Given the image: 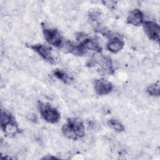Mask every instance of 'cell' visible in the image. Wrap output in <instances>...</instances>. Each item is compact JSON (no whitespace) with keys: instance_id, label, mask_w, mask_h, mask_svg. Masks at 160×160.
Wrapping results in <instances>:
<instances>
[{"instance_id":"obj_6","label":"cell","mask_w":160,"mask_h":160,"mask_svg":"<svg viewBox=\"0 0 160 160\" xmlns=\"http://www.w3.org/2000/svg\"><path fill=\"white\" fill-rule=\"evenodd\" d=\"M93 64H98L100 71L104 74H113L114 72L111 58L108 56L96 55L91 60Z\"/></svg>"},{"instance_id":"obj_11","label":"cell","mask_w":160,"mask_h":160,"mask_svg":"<svg viewBox=\"0 0 160 160\" xmlns=\"http://www.w3.org/2000/svg\"><path fill=\"white\" fill-rule=\"evenodd\" d=\"M124 46V41L118 36H114L108 41L106 48L108 51L112 53H117L121 51Z\"/></svg>"},{"instance_id":"obj_2","label":"cell","mask_w":160,"mask_h":160,"mask_svg":"<svg viewBox=\"0 0 160 160\" xmlns=\"http://www.w3.org/2000/svg\"><path fill=\"white\" fill-rule=\"evenodd\" d=\"M61 131L66 138L72 140H78L85 135L84 123L81 119L76 118H68L62 125Z\"/></svg>"},{"instance_id":"obj_13","label":"cell","mask_w":160,"mask_h":160,"mask_svg":"<svg viewBox=\"0 0 160 160\" xmlns=\"http://www.w3.org/2000/svg\"><path fill=\"white\" fill-rule=\"evenodd\" d=\"M108 124L111 128L118 132H121L124 131V127L123 124L121 123V122H120V121L117 119H109L108 121Z\"/></svg>"},{"instance_id":"obj_8","label":"cell","mask_w":160,"mask_h":160,"mask_svg":"<svg viewBox=\"0 0 160 160\" xmlns=\"http://www.w3.org/2000/svg\"><path fill=\"white\" fill-rule=\"evenodd\" d=\"M142 27L144 33L149 39L159 42L160 38V28L156 22L153 21H144Z\"/></svg>"},{"instance_id":"obj_4","label":"cell","mask_w":160,"mask_h":160,"mask_svg":"<svg viewBox=\"0 0 160 160\" xmlns=\"http://www.w3.org/2000/svg\"><path fill=\"white\" fill-rule=\"evenodd\" d=\"M44 38L47 42L58 48H62L65 42L59 31L54 28L42 26Z\"/></svg>"},{"instance_id":"obj_7","label":"cell","mask_w":160,"mask_h":160,"mask_svg":"<svg viewBox=\"0 0 160 160\" xmlns=\"http://www.w3.org/2000/svg\"><path fill=\"white\" fill-rule=\"evenodd\" d=\"M29 48L48 62L50 64H54L56 62L52 52V49L49 46L42 44H34L29 46Z\"/></svg>"},{"instance_id":"obj_12","label":"cell","mask_w":160,"mask_h":160,"mask_svg":"<svg viewBox=\"0 0 160 160\" xmlns=\"http://www.w3.org/2000/svg\"><path fill=\"white\" fill-rule=\"evenodd\" d=\"M53 75L65 84H69L71 81L70 76L63 70L56 69L53 71Z\"/></svg>"},{"instance_id":"obj_1","label":"cell","mask_w":160,"mask_h":160,"mask_svg":"<svg viewBox=\"0 0 160 160\" xmlns=\"http://www.w3.org/2000/svg\"><path fill=\"white\" fill-rule=\"evenodd\" d=\"M77 39V43L66 41L63 48L68 52L79 56L85 55L90 51L96 53H99L102 51L99 43L94 38L89 37L86 34L82 35L80 34V35H78Z\"/></svg>"},{"instance_id":"obj_14","label":"cell","mask_w":160,"mask_h":160,"mask_svg":"<svg viewBox=\"0 0 160 160\" xmlns=\"http://www.w3.org/2000/svg\"><path fill=\"white\" fill-rule=\"evenodd\" d=\"M147 92L151 96H159V84L158 82L149 85L147 88Z\"/></svg>"},{"instance_id":"obj_5","label":"cell","mask_w":160,"mask_h":160,"mask_svg":"<svg viewBox=\"0 0 160 160\" xmlns=\"http://www.w3.org/2000/svg\"><path fill=\"white\" fill-rule=\"evenodd\" d=\"M39 112L42 118L48 122L55 124L59 122L61 114L59 111L51 104L42 102H38Z\"/></svg>"},{"instance_id":"obj_10","label":"cell","mask_w":160,"mask_h":160,"mask_svg":"<svg viewBox=\"0 0 160 160\" xmlns=\"http://www.w3.org/2000/svg\"><path fill=\"white\" fill-rule=\"evenodd\" d=\"M127 23L134 26H139L144 22V14L139 9L131 11L126 19Z\"/></svg>"},{"instance_id":"obj_15","label":"cell","mask_w":160,"mask_h":160,"mask_svg":"<svg viewBox=\"0 0 160 160\" xmlns=\"http://www.w3.org/2000/svg\"><path fill=\"white\" fill-rule=\"evenodd\" d=\"M42 159H57V158L56 157H54V156H49V157H48V156H44V158H42Z\"/></svg>"},{"instance_id":"obj_9","label":"cell","mask_w":160,"mask_h":160,"mask_svg":"<svg viewBox=\"0 0 160 160\" xmlns=\"http://www.w3.org/2000/svg\"><path fill=\"white\" fill-rule=\"evenodd\" d=\"M93 87L96 94L99 96L108 94L113 89L112 84L104 78L94 79L93 81Z\"/></svg>"},{"instance_id":"obj_3","label":"cell","mask_w":160,"mask_h":160,"mask_svg":"<svg viewBox=\"0 0 160 160\" xmlns=\"http://www.w3.org/2000/svg\"><path fill=\"white\" fill-rule=\"evenodd\" d=\"M1 128L7 136L12 137L20 133V129L16 118L8 110H1Z\"/></svg>"}]
</instances>
